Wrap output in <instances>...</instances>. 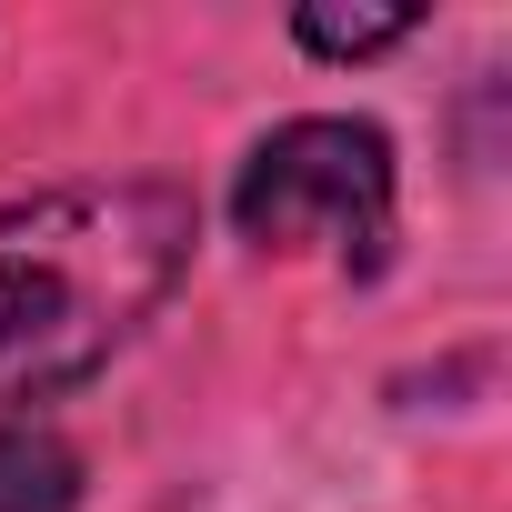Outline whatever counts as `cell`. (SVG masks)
Here are the masks:
<instances>
[{
  "mask_svg": "<svg viewBox=\"0 0 512 512\" xmlns=\"http://www.w3.org/2000/svg\"><path fill=\"white\" fill-rule=\"evenodd\" d=\"M201 211L171 181H71L0 211V402L91 382L191 272Z\"/></svg>",
  "mask_w": 512,
  "mask_h": 512,
  "instance_id": "1",
  "label": "cell"
},
{
  "mask_svg": "<svg viewBox=\"0 0 512 512\" xmlns=\"http://www.w3.org/2000/svg\"><path fill=\"white\" fill-rule=\"evenodd\" d=\"M392 211H402V171L392 141L352 111H312L282 121L231 181V221L262 251H332L352 282H372L392 262Z\"/></svg>",
  "mask_w": 512,
  "mask_h": 512,
  "instance_id": "2",
  "label": "cell"
},
{
  "mask_svg": "<svg viewBox=\"0 0 512 512\" xmlns=\"http://www.w3.org/2000/svg\"><path fill=\"white\" fill-rule=\"evenodd\" d=\"M81 502V452L51 422H0V512H71Z\"/></svg>",
  "mask_w": 512,
  "mask_h": 512,
  "instance_id": "3",
  "label": "cell"
},
{
  "mask_svg": "<svg viewBox=\"0 0 512 512\" xmlns=\"http://www.w3.org/2000/svg\"><path fill=\"white\" fill-rule=\"evenodd\" d=\"M292 31H302V51H322V61H362V51L412 41V11H302Z\"/></svg>",
  "mask_w": 512,
  "mask_h": 512,
  "instance_id": "4",
  "label": "cell"
}]
</instances>
